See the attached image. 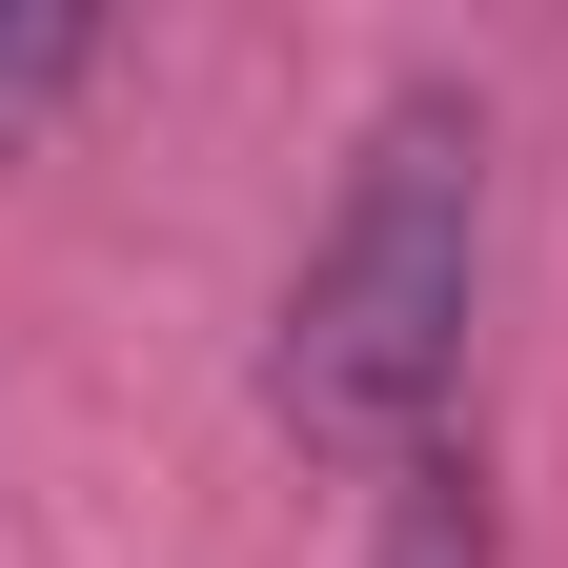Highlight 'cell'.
Wrapping results in <instances>:
<instances>
[{
    "mask_svg": "<svg viewBox=\"0 0 568 568\" xmlns=\"http://www.w3.org/2000/svg\"><path fill=\"white\" fill-rule=\"evenodd\" d=\"M366 568H487V467H467V447L386 467V548H366Z\"/></svg>",
    "mask_w": 568,
    "mask_h": 568,
    "instance_id": "2",
    "label": "cell"
},
{
    "mask_svg": "<svg viewBox=\"0 0 568 568\" xmlns=\"http://www.w3.org/2000/svg\"><path fill=\"white\" fill-rule=\"evenodd\" d=\"M82 61H102L82 21H0V122H21V102H61V82H82Z\"/></svg>",
    "mask_w": 568,
    "mask_h": 568,
    "instance_id": "3",
    "label": "cell"
},
{
    "mask_svg": "<svg viewBox=\"0 0 568 568\" xmlns=\"http://www.w3.org/2000/svg\"><path fill=\"white\" fill-rule=\"evenodd\" d=\"M467 305H487V122L447 82H406L345 142V203L305 224V284H284V345H264L284 447L426 467L447 447V386H467Z\"/></svg>",
    "mask_w": 568,
    "mask_h": 568,
    "instance_id": "1",
    "label": "cell"
}]
</instances>
